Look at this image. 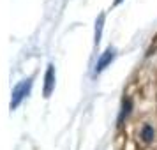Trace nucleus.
Here are the masks:
<instances>
[{"label": "nucleus", "instance_id": "nucleus-1", "mask_svg": "<svg viewBox=\"0 0 157 150\" xmlns=\"http://www.w3.org/2000/svg\"><path fill=\"white\" fill-rule=\"evenodd\" d=\"M30 90H32V78H25L21 79L18 85L13 88V95H11V104H9V108H11V111H14L16 108L21 104V101L27 97L30 94Z\"/></svg>", "mask_w": 157, "mask_h": 150}, {"label": "nucleus", "instance_id": "nucleus-2", "mask_svg": "<svg viewBox=\"0 0 157 150\" xmlns=\"http://www.w3.org/2000/svg\"><path fill=\"white\" fill-rule=\"evenodd\" d=\"M115 57H117V51H115V48H111V46H109V48H106V51H104V53L99 57L97 64H95V67H94V74H99V72H102L108 65L113 62Z\"/></svg>", "mask_w": 157, "mask_h": 150}, {"label": "nucleus", "instance_id": "nucleus-3", "mask_svg": "<svg viewBox=\"0 0 157 150\" xmlns=\"http://www.w3.org/2000/svg\"><path fill=\"white\" fill-rule=\"evenodd\" d=\"M53 90H55V65L50 64L44 74V97H50Z\"/></svg>", "mask_w": 157, "mask_h": 150}, {"label": "nucleus", "instance_id": "nucleus-4", "mask_svg": "<svg viewBox=\"0 0 157 150\" xmlns=\"http://www.w3.org/2000/svg\"><path fill=\"white\" fill-rule=\"evenodd\" d=\"M131 110H132V101L129 99V97H124L120 115H118V124H124V120H125V118L129 117V113H131Z\"/></svg>", "mask_w": 157, "mask_h": 150}, {"label": "nucleus", "instance_id": "nucleus-5", "mask_svg": "<svg viewBox=\"0 0 157 150\" xmlns=\"http://www.w3.org/2000/svg\"><path fill=\"white\" fill-rule=\"evenodd\" d=\"M104 13H101L99 18H97V21H95V44H99L101 43V37H102V27H104Z\"/></svg>", "mask_w": 157, "mask_h": 150}, {"label": "nucleus", "instance_id": "nucleus-6", "mask_svg": "<svg viewBox=\"0 0 157 150\" xmlns=\"http://www.w3.org/2000/svg\"><path fill=\"white\" fill-rule=\"evenodd\" d=\"M154 134H155V133H154V127H152L150 124H145V125L141 127V140L145 143L152 141V140H154Z\"/></svg>", "mask_w": 157, "mask_h": 150}, {"label": "nucleus", "instance_id": "nucleus-7", "mask_svg": "<svg viewBox=\"0 0 157 150\" xmlns=\"http://www.w3.org/2000/svg\"><path fill=\"white\" fill-rule=\"evenodd\" d=\"M122 2H124V0H115V2H113V6H120Z\"/></svg>", "mask_w": 157, "mask_h": 150}]
</instances>
